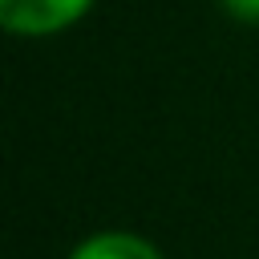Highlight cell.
Here are the masks:
<instances>
[{
	"mask_svg": "<svg viewBox=\"0 0 259 259\" xmlns=\"http://www.w3.org/2000/svg\"><path fill=\"white\" fill-rule=\"evenodd\" d=\"M93 0H0V24L20 36H49L73 24Z\"/></svg>",
	"mask_w": 259,
	"mask_h": 259,
	"instance_id": "1",
	"label": "cell"
},
{
	"mask_svg": "<svg viewBox=\"0 0 259 259\" xmlns=\"http://www.w3.org/2000/svg\"><path fill=\"white\" fill-rule=\"evenodd\" d=\"M73 259H162L146 239L138 235H125V231H105V235H93L85 239Z\"/></svg>",
	"mask_w": 259,
	"mask_h": 259,
	"instance_id": "2",
	"label": "cell"
},
{
	"mask_svg": "<svg viewBox=\"0 0 259 259\" xmlns=\"http://www.w3.org/2000/svg\"><path fill=\"white\" fill-rule=\"evenodd\" d=\"M223 8L243 24H259V0H223Z\"/></svg>",
	"mask_w": 259,
	"mask_h": 259,
	"instance_id": "3",
	"label": "cell"
}]
</instances>
